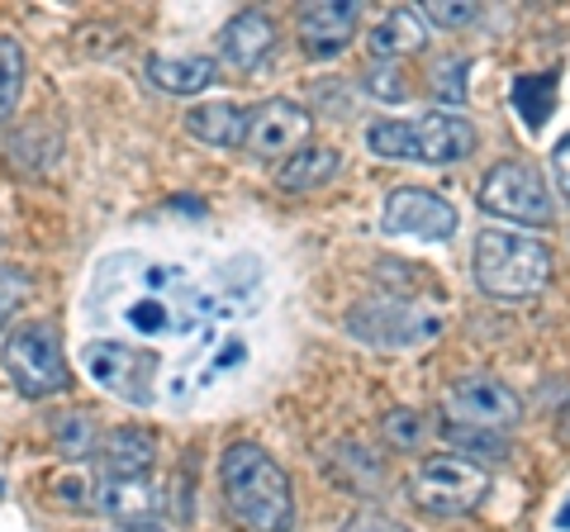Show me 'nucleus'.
Segmentation results:
<instances>
[{"label": "nucleus", "instance_id": "obj_1", "mask_svg": "<svg viewBox=\"0 0 570 532\" xmlns=\"http://www.w3.org/2000/svg\"><path fill=\"white\" fill-rule=\"evenodd\" d=\"M219 485L228 513L253 528V532H291L295 528V490L272 452H262L257 442H234L219 461Z\"/></svg>", "mask_w": 570, "mask_h": 532}, {"label": "nucleus", "instance_id": "obj_2", "mask_svg": "<svg viewBox=\"0 0 570 532\" xmlns=\"http://www.w3.org/2000/svg\"><path fill=\"white\" fill-rule=\"evenodd\" d=\"M366 148L385 162L452 167L475 152V124L456 110H433L419 119H376L366 129Z\"/></svg>", "mask_w": 570, "mask_h": 532}, {"label": "nucleus", "instance_id": "obj_3", "mask_svg": "<svg viewBox=\"0 0 570 532\" xmlns=\"http://www.w3.org/2000/svg\"><path fill=\"white\" fill-rule=\"evenodd\" d=\"M471 276L494 299H528L551 280V247L509 228H480L471 247Z\"/></svg>", "mask_w": 570, "mask_h": 532}, {"label": "nucleus", "instance_id": "obj_4", "mask_svg": "<svg viewBox=\"0 0 570 532\" xmlns=\"http://www.w3.org/2000/svg\"><path fill=\"white\" fill-rule=\"evenodd\" d=\"M347 333L376 352H409V347H423L428 338H438L442 314L428 305H414L404 295H371L362 305H352Z\"/></svg>", "mask_w": 570, "mask_h": 532}, {"label": "nucleus", "instance_id": "obj_5", "mask_svg": "<svg viewBox=\"0 0 570 532\" xmlns=\"http://www.w3.org/2000/svg\"><path fill=\"white\" fill-rule=\"evenodd\" d=\"M409 494H414V504L423 513L456 519V513H471L490 494V471L475 466V461L461 452H433L409 475Z\"/></svg>", "mask_w": 570, "mask_h": 532}, {"label": "nucleus", "instance_id": "obj_6", "mask_svg": "<svg viewBox=\"0 0 570 532\" xmlns=\"http://www.w3.org/2000/svg\"><path fill=\"white\" fill-rule=\"evenodd\" d=\"M0 366L14 381V390L29 400L58 395L67 390V362H62V343L52 324H20L6 333V347H0Z\"/></svg>", "mask_w": 570, "mask_h": 532}, {"label": "nucleus", "instance_id": "obj_7", "mask_svg": "<svg viewBox=\"0 0 570 532\" xmlns=\"http://www.w3.org/2000/svg\"><path fill=\"white\" fill-rule=\"evenodd\" d=\"M480 209L494 219L509 224H528V228H547L557 219V205H551V190L528 162H499L485 171L480 181Z\"/></svg>", "mask_w": 570, "mask_h": 532}, {"label": "nucleus", "instance_id": "obj_8", "mask_svg": "<svg viewBox=\"0 0 570 532\" xmlns=\"http://www.w3.org/2000/svg\"><path fill=\"white\" fill-rule=\"evenodd\" d=\"M81 366H86V376L105 390V395H115L124 404H153L157 352L115 343V338H91L81 347Z\"/></svg>", "mask_w": 570, "mask_h": 532}, {"label": "nucleus", "instance_id": "obj_9", "mask_svg": "<svg viewBox=\"0 0 570 532\" xmlns=\"http://www.w3.org/2000/svg\"><path fill=\"white\" fill-rule=\"evenodd\" d=\"M519 414H523L519 395L494 376H461L448 385V395H442V418H448L452 428L509 433L513 423H519Z\"/></svg>", "mask_w": 570, "mask_h": 532}, {"label": "nucleus", "instance_id": "obj_10", "mask_svg": "<svg viewBox=\"0 0 570 532\" xmlns=\"http://www.w3.org/2000/svg\"><path fill=\"white\" fill-rule=\"evenodd\" d=\"M381 228L395 238H423V243H442L456 234V205L438 190L423 186H400L385 195L381 209Z\"/></svg>", "mask_w": 570, "mask_h": 532}, {"label": "nucleus", "instance_id": "obj_11", "mask_svg": "<svg viewBox=\"0 0 570 532\" xmlns=\"http://www.w3.org/2000/svg\"><path fill=\"white\" fill-rule=\"evenodd\" d=\"M309 110L295 100H262L247 110V152L253 157H295L309 138Z\"/></svg>", "mask_w": 570, "mask_h": 532}, {"label": "nucleus", "instance_id": "obj_12", "mask_svg": "<svg viewBox=\"0 0 570 532\" xmlns=\"http://www.w3.org/2000/svg\"><path fill=\"white\" fill-rule=\"evenodd\" d=\"M356 24H362V6L356 0H314V6L299 10L295 33L309 58H337L356 39Z\"/></svg>", "mask_w": 570, "mask_h": 532}, {"label": "nucleus", "instance_id": "obj_13", "mask_svg": "<svg viewBox=\"0 0 570 532\" xmlns=\"http://www.w3.org/2000/svg\"><path fill=\"white\" fill-rule=\"evenodd\" d=\"M276 43V29L262 10H243L219 29V62L228 72H257Z\"/></svg>", "mask_w": 570, "mask_h": 532}, {"label": "nucleus", "instance_id": "obj_14", "mask_svg": "<svg viewBox=\"0 0 570 532\" xmlns=\"http://www.w3.org/2000/svg\"><path fill=\"white\" fill-rule=\"evenodd\" d=\"M186 134L209 148H243L247 144V110L234 100H200L186 110Z\"/></svg>", "mask_w": 570, "mask_h": 532}, {"label": "nucleus", "instance_id": "obj_15", "mask_svg": "<svg viewBox=\"0 0 570 532\" xmlns=\"http://www.w3.org/2000/svg\"><path fill=\"white\" fill-rule=\"evenodd\" d=\"M423 43H428V20L423 10H409V6L385 10L366 33V48L376 62H400V52H419Z\"/></svg>", "mask_w": 570, "mask_h": 532}, {"label": "nucleus", "instance_id": "obj_16", "mask_svg": "<svg viewBox=\"0 0 570 532\" xmlns=\"http://www.w3.org/2000/svg\"><path fill=\"white\" fill-rule=\"evenodd\" d=\"M219 77V62L205 52H176V58H148V81L167 96H195Z\"/></svg>", "mask_w": 570, "mask_h": 532}, {"label": "nucleus", "instance_id": "obj_17", "mask_svg": "<svg viewBox=\"0 0 570 532\" xmlns=\"http://www.w3.org/2000/svg\"><path fill=\"white\" fill-rule=\"evenodd\" d=\"M153 461H157V442L142 428H115L100 447V471L119 475V481H142V471H148Z\"/></svg>", "mask_w": 570, "mask_h": 532}, {"label": "nucleus", "instance_id": "obj_18", "mask_svg": "<svg viewBox=\"0 0 570 532\" xmlns=\"http://www.w3.org/2000/svg\"><path fill=\"white\" fill-rule=\"evenodd\" d=\"M96 504L110 513V519L129 523V528H148L157 519V500L142 481H119V475H100L96 485Z\"/></svg>", "mask_w": 570, "mask_h": 532}, {"label": "nucleus", "instance_id": "obj_19", "mask_svg": "<svg viewBox=\"0 0 570 532\" xmlns=\"http://www.w3.org/2000/svg\"><path fill=\"white\" fill-rule=\"evenodd\" d=\"M337 167H343L337 148H299L295 157H285L281 162L276 181H281V190H318V186L333 181Z\"/></svg>", "mask_w": 570, "mask_h": 532}, {"label": "nucleus", "instance_id": "obj_20", "mask_svg": "<svg viewBox=\"0 0 570 532\" xmlns=\"http://www.w3.org/2000/svg\"><path fill=\"white\" fill-rule=\"evenodd\" d=\"M509 100H513V110H519L523 129L528 134H542L551 105H557V77H519V81L509 86Z\"/></svg>", "mask_w": 570, "mask_h": 532}, {"label": "nucleus", "instance_id": "obj_21", "mask_svg": "<svg viewBox=\"0 0 570 532\" xmlns=\"http://www.w3.org/2000/svg\"><path fill=\"white\" fill-rule=\"evenodd\" d=\"M24 96V48L14 39H0V119L14 115Z\"/></svg>", "mask_w": 570, "mask_h": 532}, {"label": "nucleus", "instance_id": "obj_22", "mask_svg": "<svg viewBox=\"0 0 570 532\" xmlns=\"http://www.w3.org/2000/svg\"><path fill=\"white\" fill-rule=\"evenodd\" d=\"M52 437H58V452H67L71 461H81V456H91L96 452V418L86 414V410H71L58 418V428H52Z\"/></svg>", "mask_w": 570, "mask_h": 532}, {"label": "nucleus", "instance_id": "obj_23", "mask_svg": "<svg viewBox=\"0 0 570 532\" xmlns=\"http://www.w3.org/2000/svg\"><path fill=\"white\" fill-rule=\"evenodd\" d=\"M448 433V442L452 447H461V456H471L475 466H494V461H504V433H480V428H442Z\"/></svg>", "mask_w": 570, "mask_h": 532}, {"label": "nucleus", "instance_id": "obj_24", "mask_svg": "<svg viewBox=\"0 0 570 532\" xmlns=\"http://www.w3.org/2000/svg\"><path fill=\"white\" fill-rule=\"evenodd\" d=\"M362 86H366V96H376V100H404V77H400V62H371L366 72H362Z\"/></svg>", "mask_w": 570, "mask_h": 532}, {"label": "nucleus", "instance_id": "obj_25", "mask_svg": "<svg viewBox=\"0 0 570 532\" xmlns=\"http://www.w3.org/2000/svg\"><path fill=\"white\" fill-rule=\"evenodd\" d=\"M423 20L438 24V29H466L480 20V6H471V0H428Z\"/></svg>", "mask_w": 570, "mask_h": 532}, {"label": "nucleus", "instance_id": "obj_26", "mask_svg": "<svg viewBox=\"0 0 570 532\" xmlns=\"http://www.w3.org/2000/svg\"><path fill=\"white\" fill-rule=\"evenodd\" d=\"M381 428H385V437L395 442V447H404V452H409V447H419L423 433H428V428H423V418H419L414 410H390Z\"/></svg>", "mask_w": 570, "mask_h": 532}, {"label": "nucleus", "instance_id": "obj_27", "mask_svg": "<svg viewBox=\"0 0 570 532\" xmlns=\"http://www.w3.org/2000/svg\"><path fill=\"white\" fill-rule=\"evenodd\" d=\"M471 72V62L466 58H452V62H442L438 72H433V91L442 96V100H466V86H461V77Z\"/></svg>", "mask_w": 570, "mask_h": 532}, {"label": "nucleus", "instance_id": "obj_28", "mask_svg": "<svg viewBox=\"0 0 570 532\" xmlns=\"http://www.w3.org/2000/svg\"><path fill=\"white\" fill-rule=\"evenodd\" d=\"M24 295V276L14 272V266H0V324L14 314V305H20Z\"/></svg>", "mask_w": 570, "mask_h": 532}, {"label": "nucleus", "instance_id": "obj_29", "mask_svg": "<svg viewBox=\"0 0 570 532\" xmlns=\"http://www.w3.org/2000/svg\"><path fill=\"white\" fill-rule=\"evenodd\" d=\"M343 532H414V528L400 523V519H385V513H352L343 523Z\"/></svg>", "mask_w": 570, "mask_h": 532}, {"label": "nucleus", "instance_id": "obj_30", "mask_svg": "<svg viewBox=\"0 0 570 532\" xmlns=\"http://www.w3.org/2000/svg\"><path fill=\"white\" fill-rule=\"evenodd\" d=\"M551 167H557V186H561V195L570 200V134L557 144V152H551Z\"/></svg>", "mask_w": 570, "mask_h": 532}, {"label": "nucleus", "instance_id": "obj_31", "mask_svg": "<svg viewBox=\"0 0 570 532\" xmlns=\"http://www.w3.org/2000/svg\"><path fill=\"white\" fill-rule=\"evenodd\" d=\"M561 433H566V442H570V404H566V414H561Z\"/></svg>", "mask_w": 570, "mask_h": 532}]
</instances>
